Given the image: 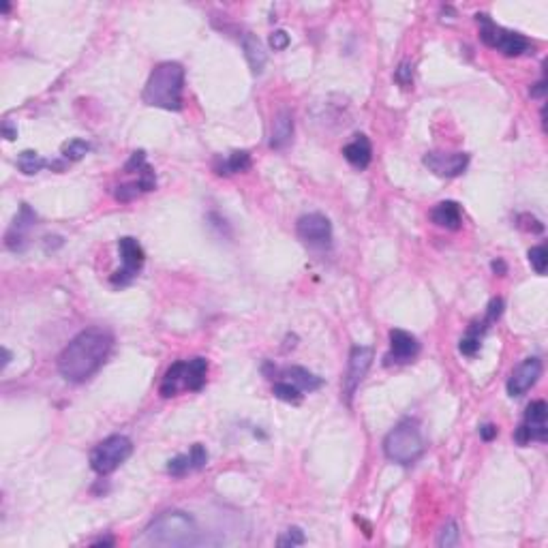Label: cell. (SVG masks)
<instances>
[{"label": "cell", "instance_id": "6da1fadb", "mask_svg": "<svg viewBox=\"0 0 548 548\" xmlns=\"http://www.w3.org/2000/svg\"><path fill=\"white\" fill-rule=\"evenodd\" d=\"M114 337L103 328L82 330L58 356V373L71 384H84L107 362Z\"/></svg>", "mask_w": 548, "mask_h": 548}, {"label": "cell", "instance_id": "7a4b0ae2", "mask_svg": "<svg viewBox=\"0 0 548 548\" xmlns=\"http://www.w3.org/2000/svg\"><path fill=\"white\" fill-rule=\"evenodd\" d=\"M144 539L152 546H197L204 542L195 518L182 510H167L152 518Z\"/></svg>", "mask_w": 548, "mask_h": 548}, {"label": "cell", "instance_id": "3957f363", "mask_svg": "<svg viewBox=\"0 0 548 548\" xmlns=\"http://www.w3.org/2000/svg\"><path fill=\"white\" fill-rule=\"evenodd\" d=\"M182 93H184V69L178 63H161L152 69L142 99L150 107H161L167 112L182 110Z\"/></svg>", "mask_w": 548, "mask_h": 548}, {"label": "cell", "instance_id": "277c9868", "mask_svg": "<svg viewBox=\"0 0 548 548\" xmlns=\"http://www.w3.org/2000/svg\"><path fill=\"white\" fill-rule=\"evenodd\" d=\"M424 437L416 418H403L384 439V454L388 460L409 467L424 454Z\"/></svg>", "mask_w": 548, "mask_h": 548}, {"label": "cell", "instance_id": "5b68a950", "mask_svg": "<svg viewBox=\"0 0 548 548\" xmlns=\"http://www.w3.org/2000/svg\"><path fill=\"white\" fill-rule=\"evenodd\" d=\"M206 377H208V360L206 358L174 362L163 375V381L159 386V394L163 399H172L180 390L199 392L206 386Z\"/></svg>", "mask_w": 548, "mask_h": 548}, {"label": "cell", "instance_id": "8992f818", "mask_svg": "<svg viewBox=\"0 0 548 548\" xmlns=\"http://www.w3.org/2000/svg\"><path fill=\"white\" fill-rule=\"evenodd\" d=\"M478 24H480V39L492 48V50H499L501 54L514 58V56H522L527 54L529 50H533V43L522 37L520 33H514V31H507L499 24H495L486 14H478L475 16Z\"/></svg>", "mask_w": 548, "mask_h": 548}, {"label": "cell", "instance_id": "52a82bcc", "mask_svg": "<svg viewBox=\"0 0 548 548\" xmlns=\"http://www.w3.org/2000/svg\"><path fill=\"white\" fill-rule=\"evenodd\" d=\"M133 454V441L127 435H110L90 452V467L99 475H110Z\"/></svg>", "mask_w": 548, "mask_h": 548}, {"label": "cell", "instance_id": "ba28073f", "mask_svg": "<svg viewBox=\"0 0 548 548\" xmlns=\"http://www.w3.org/2000/svg\"><path fill=\"white\" fill-rule=\"evenodd\" d=\"M118 253H120V259H122V268L118 272H114L112 285L125 288V285H129L137 277L139 270L144 268L146 253H144L142 244L135 238H131V236H125V238L118 240Z\"/></svg>", "mask_w": 548, "mask_h": 548}, {"label": "cell", "instance_id": "9c48e42d", "mask_svg": "<svg viewBox=\"0 0 548 548\" xmlns=\"http://www.w3.org/2000/svg\"><path fill=\"white\" fill-rule=\"evenodd\" d=\"M514 439L518 446H527L529 441L544 443L548 439V407L544 401L529 403V407L525 411V420L516 428Z\"/></svg>", "mask_w": 548, "mask_h": 548}, {"label": "cell", "instance_id": "30bf717a", "mask_svg": "<svg viewBox=\"0 0 548 548\" xmlns=\"http://www.w3.org/2000/svg\"><path fill=\"white\" fill-rule=\"evenodd\" d=\"M375 352L373 347H364V345H354L349 352V362H347V373L343 377V399L347 405H352V399L356 394V390L360 388L362 379L367 377L371 364H373Z\"/></svg>", "mask_w": 548, "mask_h": 548}, {"label": "cell", "instance_id": "8fae6325", "mask_svg": "<svg viewBox=\"0 0 548 548\" xmlns=\"http://www.w3.org/2000/svg\"><path fill=\"white\" fill-rule=\"evenodd\" d=\"M298 238L311 246L317 248H328L332 244V223L328 216L320 214V212H311L298 218L296 225Z\"/></svg>", "mask_w": 548, "mask_h": 548}, {"label": "cell", "instance_id": "7c38bea8", "mask_svg": "<svg viewBox=\"0 0 548 548\" xmlns=\"http://www.w3.org/2000/svg\"><path fill=\"white\" fill-rule=\"evenodd\" d=\"M422 163L439 178H456L469 165L467 152H428L424 154Z\"/></svg>", "mask_w": 548, "mask_h": 548}, {"label": "cell", "instance_id": "4fadbf2b", "mask_svg": "<svg viewBox=\"0 0 548 548\" xmlns=\"http://www.w3.org/2000/svg\"><path fill=\"white\" fill-rule=\"evenodd\" d=\"M420 354V343L413 334L405 332V330H390V352L384 356V364L392 367V364H409L418 358Z\"/></svg>", "mask_w": 548, "mask_h": 548}, {"label": "cell", "instance_id": "5bb4252c", "mask_svg": "<svg viewBox=\"0 0 548 548\" xmlns=\"http://www.w3.org/2000/svg\"><path fill=\"white\" fill-rule=\"evenodd\" d=\"M542 377V360L539 358H527L522 360L514 371L512 375L507 377V384H505V390L507 394L514 399V396H522L525 392H529L537 379Z\"/></svg>", "mask_w": 548, "mask_h": 548}, {"label": "cell", "instance_id": "9a60e30c", "mask_svg": "<svg viewBox=\"0 0 548 548\" xmlns=\"http://www.w3.org/2000/svg\"><path fill=\"white\" fill-rule=\"evenodd\" d=\"M35 223H37L35 210H33L28 204H22V206H20V212L16 214L11 227H9L7 233H5V246H7L9 251H16V253H18V251H24L28 231L35 227Z\"/></svg>", "mask_w": 548, "mask_h": 548}, {"label": "cell", "instance_id": "2e32d148", "mask_svg": "<svg viewBox=\"0 0 548 548\" xmlns=\"http://www.w3.org/2000/svg\"><path fill=\"white\" fill-rule=\"evenodd\" d=\"M294 137V114L290 110L277 112V116L272 118V129H270V148L272 150H283L290 146Z\"/></svg>", "mask_w": 548, "mask_h": 548}, {"label": "cell", "instance_id": "e0dca14e", "mask_svg": "<svg viewBox=\"0 0 548 548\" xmlns=\"http://www.w3.org/2000/svg\"><path fill=\"white\" fill-rule=\"evenodd\" d=\"M343 157L356 169H367L373 159V146H371L369 137L364 133H356L354 139L347 146H343Z\"/></svg>", "mask_w": 548, "mask_h": 548}, {"label": "cell", "instance_id": "ac0fdd59", "mask_svg": "<svg viewBox=\"0 0 548 548\" xmlns=\"http://www.w3.org/2000/svg\"><path fill=\"white\" fill-rule=\"evenodd\" d=\"M431 221H433L437 227L456 231V229H460V225H463L460 206H458L456 201H452V199L439 201V204L431 210Z\"/></svg>", "mask_w": 548, "mask_h": 548}, {"label": "cell", "instance_id": "d6986e66", "mask_svg": "<svg viewBox=\"0 0 548 548\" xmlns=\"http://www.w3.org/2000/svg\"><path fill=\"white\" fill-rule=\"evenodd\" d=\"M242 50H244V56H246V63H248L251 71H253L255 75H259V73L263 71V67H265V60H268L265 50H263V43H261L255 35L246 33V35L242 37Z\"/></svg>", "mask_w": 548, "mask_h": 548}, {"label": "cell", "instance_id": "ffe728a7", "mask_svg": "<svg viewBox=\"0 0 548 548\" xmlns=\"http://www.w3.org/2000/svg\"><path fill=\"white\" fill-rule=\"evenodd\" d=\"M251 167V154L246 150H233L229 157H218L214 161V172L218 176H229V174H240Z\"/></svg>", "mask_w": 548, "mask_h": 548}, {"label": "cell", "instance_id": "44dd1931", "mask_svg": "<svg viewBox=\"0 0 548 548\" xmlns=\"http://www.w3.org/2000/svg\"><path fill=\"white\" fill-rule=\"evenodd\" d=\"M486 324L482 322V324H471L469 326V330H467V334L460 339V343H458V349H460V354L463 356H467V358H473L478 352H480V347H482V337H484V332H486Z\"/></svg>", "mask_w": 548, "mask_h": 548}, {"label": "cell", "instance_id": "7402d4cb", "mask_svg": "<svg viewBox=\"0 0 548 548\" xmlns=\"http://www.w3.org/2000/svg\"><path fill=\"white\" fill-rule=\"evenodd\" d=\"M285 375H288L290 381L296 384L302 392H315V390H320V388L324 386V379H322V377L313 375L311 371H307V369H302V367H292V369L285 371Z\"/></svg>", "mask_w": 548, "mask_h": 548}, {"label": "cell", "instance_id": "603a6c76", "mask_svg": "<svg viewBox=\"0 0 548 548\" xmlns=\"http://www.w3.org/2000/svg\"><path fill=\"white\" fill-rule=\"evenodd\" d=\"M18 167H20L22 174L35 176V174H39V172L46 169V167L52 169V161H46V159H43L39 152H35V150H24V152L18 154Z\"/></svg>", "mask_w": 548, "mask_h": 548}, {"label": "cell", "instance_id": "cb8c5ba5", "mask_svg": "<svg viewBox=\"0 0 548 548\" xmlns=\"http://www.w3.org/2000/svg\"><path fill=\"white\" fill-rule=\"evenodd\" d=\"M272 394L277 396V399H281V401H285V403H300L302 396H305L302 390L296 384H292V381H274Z\"/></svg>", "mask_w": 548, "mask_h": 548}, {"label": "cell", "instance_id": "d4e9b609", "mask_svg": "<svg viewBox=\"0 0 548 548\" xmlns=\"http://www.w3.org/2000/svg\"><path fill=\"white\" fill-rule=\"evenodd\" d=\"M189 471H195L189 452H186V454H178V456H174V458L167 460V473H169V475L182 478V475H186Z\"/></svg>", "mask_w": 548, "mask_h": 548}, {"label": "cell", "instance_id": "484cf974", "mask_svg": "<svg viewBox=\"0 0 548 548\" xmlns=\"http://www.w3.org/2000/svg\"><path fill=\"white\" fill-rule=\"evenodd\" d=\"M88 150H90V144H88L86 139H71V142H67V144L63 146V159H65L67 163L80 161Z\"/></svg>", "mask_w": 548, "mask_h": 548}, {"label": "cell", "instance_id": "4316f807", "mask_svg": "<svg viewBox=\"0 0 548 548\" xmlns=\"http://www.w3.org/2000/svg\"><path fill=\"white\" fill-rule=\"evenodd\" d=\"M460 539V531H458V525L454 520H448L441 531H439V537H437V546L441 548H450V546H456Z\"/></svg>", "mask_w": 548, "mask_h": 548}, {"label": "cell", "instance_id": "83f0119b", "mask_svg": "<svg viewBox=\"0 0 548 548\" xmlns=\"http://www.w3.org/2000/svg\"><path fill=\"white\" fill-rule=\"evenodd\" d=\"M527 257H529L531 268H533L537 274H544V272H546V265H548V251H546L544 244L531 246L529 253H527Z\"/></svg>", "mask_w": 548, "mask_h": 548}, {"label": "cell", "instance_id": "f1b7e54d", "mask_svg": "<svg viewBox=\"0 0 548 548\" xmlns=\"http://www.w3.org/2000/svg\"><path fill=\"white\" fill-rule=\"evenodd\" d=\"M142 193L144 191H142L139 182L135 180V182H129V184H118L116 191H114V197H116V201L127 204V201H133L135 197H139Z\"/></svg>", "mask_w": 548, "mask_h": 548}, {"label": "cell", "instance_id": "f546056e", "mask_svg": "<svg viewBox=\"0 0 548 548\" xmlns=\"http://www.w3.org/2000/svg\"><path fill=\"white\" fill-rule=\"evenodd\" d=\"M307 542V537H305V531L300 529V527H290V529H285L283 531V535L277 539V546H302Z\"/></svg>", "mask_w": 548, "mask_h": 548}, {"label": "cell", "instance_id": "4dcf8cb0", "mask_svg": "<svg viewBox=\"0 0 548 548\" xmlns=\"http://www.w3.org/2000/svg\"><path fill=\"white\" fill-rule=\"evenodd\" d=\"M394 80H396L399 86L409 88L413 84V65L411 63H401L399 69L394 71Z\"/></svg>", "mask_w": 548, "mask_h": 548}, {"label": "cell", "instance_id": "1f68e13d", "mask_svg": "<svg viewBox=\"0 0 548 548\" xmlns=\"http://www.w3.org/2000/svg\"><path fill=\"white\" fill-rule=\"evenodd\" d=\"M189 454H191V460H193V469H195V471H201V469L208 465V450H206V446L193 443L191 450H189Z\"/></svg>", "mask_w": 548, "mask_h": 548}, {"label": "cell", "instance_id": "d6a6232c", "mask_svg": "<svg viewBox=\"0 0 548 548\" xmlns=\"http://www.w3.org/2000/svg\"><path fill=\"white\" fill-rule=\"evenodd\" d=\"M290 35L285 33V31H274L272 35H270V39H268V43H270V48L274 50V52H283L288 46H290Z\"/></svg>", "mask_w": 548, "mask_h": 548}, {"label": "cell", "instance_id": "836d02e7", "mask_svg": "<svg viewBox=\"0 0 548 548\" xmlns=\"http://www.w3.org/2000/svg\"><path fill=\"white\" fill-rule=\"evenodd\" d=\"M518 221H525V223H516L525 231H531V233H542L544 231V225L535 216H531V214H518Z\"/></svg>", "mask_w": 548, "mask_h": 548}, {"label": "cell", "instance_id": "e575fe53", "mask_svg": "<svg viewBox=\"0 0 548 548\" xmlns=\"http://www.w3.org/2000/svg\"><path fill=\"white\" fill-rule=\"evenodd\" d=\"M501 313H503V298H492V300L488 302V309H486V320H484V324L488 326V324L497 322V320L501 317Z\"/></svg>", "mask_w": 548, "mask_h": 548}, {"label": "cell", "instance_id": "d590c367", "mask_svg": "<svg viewBox=\"0 0 548 548\" xmlns=\"http://www.w3.org/2000/svg\"><path fill=\"white\" fill-rule=\"evenodd\" d=\"M497 435H499V428H497L495 424H482V426H480V437H482L484 441H492Z\"/></svg>", "mask_w": 548, "mask_h": 548}, {"label": "cell", "instance_id": "8d00e7d4", "mask_svg": "<svg viewBox=\"0 0 548 548\" xmlns=\"http://www.w3.org/2000/svg\"><path fill=\"white\" fill-rule=\"evenodd\" d=\"M3 135H5L7 142H14V139L18 137V127H14L11 120H5V122H3Z\"/></svg>", "mask_w": 548, "mask_h": 548}, {"label": "cell", "instance_id": "74e56055", "mask_svg": "<svg viewBox=\"0 0 548 548\" xmlns=\"http://www.w3.org/2000/svg\"><path fill=\"white\" fill-rule=\"evenodd\" d=\"M490 268H492V272H495V274H499V277H503V274L507 272V265H505V261H503V259H495V261L490 263Z\"/></svg>", "mask_w": 548, "mask_h": 548}, {"label": "cell", "instance_id": "f35d334b", "mask_svg": "<svg viewBox=\"0 0 548 548\" xmlns=\"http://www.w3.org/2000/svg\"><path fill=\"white\" fill-rule=\"evenodd\" d=\"M546 93V82H537L535 88H531V97H544Z\"/></svg>", "mask_w": 548, "mask_h": 548}, {"label": "cell", "instance_id": "ab89813d", "mask_svg": "<svg viewBox=\"0 0 548 548\" xmlns=\"http://www.w3.org/2000/svg\"><path fill=\"white\" fill-rule=\"evenodd\" d=\"M114 544V537H101L97 542H93V546H112Z\"/></svg>", "mask_w": 548, "mask_h": 548}, {"label": "cell", "instance_id": "60d3db41", "mask_svg": "<svg viewBox=\"0 0 548 548\" xmlns=\"http://www.w3.org/2000/svg\"><path fill=\"white\" fill-rule=\"evenodd\" d=\"M9 362H11V352L7 347H3V369H7Z\"/></svg>", "mask_w": 548, "mask_h": 548}]
</instances>
